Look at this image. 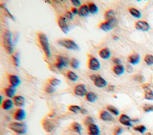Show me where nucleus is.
<instances>
[{"mask_svg":"<svg viewBox=\"0 0 153 135\" xmlns=\"http://www.w3.org/2000/svg\"><path fill=\"white\" fill-rule=\"evenodd\" d=\"M3 44L6 51L9 54H12L13 52V47L12 42V34L10 31L6 30L3 35Z\"/></svg>","mask_w":153,"mask_h":135,"instance_id":"1","label":"nucleus"},{"mask_svg":"<svg viewBox=\"0 0 153 135\" xmlns=\"http://www.w3.org/2000/svg\"><path fill=\"white\" fill-rule=\"evenodd\" d=\"M8 128L19 134H24L27 132L28 127L26 124L20 122H12L8 125Z\"/></svg>","mask_w":153,"mask_h":135,"instance_id":"2","label":"nucleus"},{"mask_svg":"<svg viewBox=\"0 0 153 135\" xmlns=\"http://www.w3.org/2000/svg\"><path fill=\"white\" fill-rule=\"evenodd\" d=\"M39 42L41 45V46L45 52L46 56L47 58H49L51 56V51L49 47V43L48 41V38L45 34L43 33H39L38 35Z\"/></svg>","mask_w":153,"mask_h":135,"instance_id":"3","label":"nucleus"},{"mask_svg":"<svg viewBox=\"0 0 153 135\" xmlns=\"http://www.w3.org/2000/svg\"><path fill=\"white\" fill-rule=\"evenodd\" d=\"M58 44L61 46L63 47L70 50L78 51L80 50L78 45L74 41L71 39H62L58 41Z\"/></svg>","mask_w":153,"mask_h":135,"instance_id":"4","label":"nucleus"},{"mask_svg":"<svg viewBox=\"0 0 153 135\" xmlns=\"http://www.w3.org/2000/svg\"><path fill=\"white\" fill-rule=\"evenodd\" d=\"M117 25V20L116 19H113L110 20H106L105 21L102 22L99 25V28L101 29L105 32H108L114 28Z\"/></svg>","mask_w":153,"mask_h":135,"instance_id":"5","label":"nucleus"},{"mask_svg":"<svg viewBox=\"0 0 153 135\" xmlns=\"http://www.w3.org/2000/svg\"><path fill=\"white\" fill-rule=\"evenodd\" d=\"M56 60L57 63L55 64V66L59 70L62 69L63 67H68L70 64L69 60L67 58L61 55L57 56Z\"/></svg>","mask_w":153,"mask_h":135,"instance_id":"6","label":"nucleus"},{"mask_svg":"<svg viewBox=\"0 0 153 135\" xmlns=\"http://www.w3.org/2000/svg\"><path fill=\"white\" fill-rule=\"evenodd\" d=\"M88 67L90 70L93 71H97L101 68V64L97 59L93 57H91L89 59Z\"/></svg>","mask_w":153,"mask_h":135,"instance_id":"7","label":"nucleus"},{"mask_svg":"<svg viewBox=\"0 0 153 135\" xmlns=\"http://www.w3.org/2000/svg\"><path fill=\"white\" fill-rule=\"evenodd\" d=\"M135 27L137 30H141L143 32H148L151 29L149 24L146 21L144 20L137 21L135 23Z\"/></svg>","mask_w":153,"mask_h":135,"instance_id":"8","label":"nucleus"},{"mask_svg":"<svg viewBox=\"0 0 153 135\" xmlns=\"http://www.w3.org/2000/svg\"><path fill=\"white\" fill-rule=\"evenodd\" d=\"M74 94L79 96H86L87 94V89L86 86L83 84H79L75 86L74 90Z\"/></svg>","mask_w":153,"mask_h":135,"instance_id":"9","label":"nucleus"},{"mask_svg":"<svg viewBox=\"0 0 153 135\" xmlns=\"http://www.w3.org/2000/svg\"><path fill=\"white\" fill-rule=\"evenodd\" d=\"M26 114L24 110L18 108L16 110L13 114V118L17 121H22L26 118Z\"/></svg>","mask_w":153,"mask_h":135,"instance_id":"10","label":"nucleus"},{"mask_svg":"<svg viewBox=\"0 0 153 135\" xmlns=\"http://www.w3.org/2000/svg\"><path fill=\"white\" fill-rule=\"evenodd\" d=\"M58 25L61 30L65 33H68L70 29L67 23V19L65 17H60L58 19Z\"/></svg>","mask_w":153,"mask_h":135,"instance_id":"11","label":"nucleus"},{"mask_svg":"<svg viewBox=\"0 0 153 135\" xmlns=\"http://www.w3.org/2000/svg\"><path fill=\"white\" fill-rule=\"evenodd\" d=\"M118 120H119V122L121 124H122V125L124 126H128V127H131L132 126V120L126 114H122L120 115Z\"/></svg>","mask_w":153,"mask_h":135,"instance_id":"12","label":"nucleus"},{"mask_svg":"<svg viewBox=\"0 0 153 135\" xmlns=\"http://www.w3.org/2000/svg\"><path fill=\"white\" fill-rule=\"evenodd\" d=\"M143 87L144 90V98L147 100L152 101L153 100V92L150 88L148 85H144Z\"/></svg>","mask_w":153,"mask_h":135,"instance_id":"13","label":"nucleus"},{"mask_svg":"<svg viewBox=\"0 0 153 135\" xmlns=\"http://www.w3.org/2000/svg\"><path fill=\"white\" fill-rule=\"evenodd\" d=\"M42 127L46 132L50 133L54 129V126L49 120L47 119H44L42 121Z\"/></svg>","mask_w":153,"mask_h":135,"instance_id":"14","label":"nucleus"},{"mask_svg":"<svg viewBox=\"0 0 153 135\" xmlns=\"http://www.w3.org/2000/svg\"><path fill=\"white\" fill-rule=\"evenodd\" d=\"M94 85L99 88H103L106 86L107 82L101 76L98 75L96 79L93 81Z\"/></svg>","mask_w":153,"mask_h":135,"instance_id":"15","label":"nucleus"},{"mask_svg":"<svg viewBox=\"0 0 153 135\" xmlns=\"http://www.w3.org/2000/svg\"><path fill=\"white\" fill-rule=\"evenodd\" d=\"M14 104L17 107H23L25 103V99L24 96L21 95H16L13 98Z\"/></svg>","mask_w":153,"mask_h":135,"instance_id":"16","label":"nucleus"},{"mask_svg":"<svg viewBox=\"0 0 153 135\" xmlns=\"http://www.w3.org/2000/svg\"><path fill=\"white\" fill-rule=\"evenodd\" d=\"M8 81L10 85L14 87L18 86L20 83V81L19 77L13 74H10L8 76Z\"/></svg>","mask_w":153,"mask_h":135,"instance_id":"17","label":"nucleus"},{"mask_svg":"<svg viewBox=\"0 0 153 135\" xmlns=\"http://www.w3.org/2000/svg\"><path fill=\"white\" fill-rule=\"evenodd\" d=\"M100 129L95 124H92L88 126V133L89 135H99Z\"/></svg>","mask_w":153,"mask_h":135,"instance_id":"18","label":"nucleus"},{"mask_svg":"<svg viewBox=\"0 0 153 135\" xmlns=\"http://www.w3.org/2000/svg\"><path fill=\"white\" fill-rule=\"evenodd\" d=\"M90 13L88 6L86 4L82 5L79 10V14L81 17H87L88 16Z\"/></svg>","mask_w":153,"mask_h":135,"instance_id":"19","label":"nucleus"},{"mask_svg":"<svg viewBox=\"0 0 153 135\" xmlns=\"http://www.w3.org/2000/svg\"><path fill=\"white\" fill-rule=\"evenodd\" d=\"M99 118L104 121H111L113 120V116L106 111H102L100 112Z\"/></svg>","mask_w":153,"mask_h":135,"instance_id":"20","label":"nucleus"},{"mask_svg":"<svg viewBox=\"0 0 153 135\" xmlns=\"http://www.w3.org/2000/svg\"><path fill=\"white\" fill-rule=\"evenodd\" d=\"M129 62L133 65H136L138 64L140 61V55L137 53H134L129 55L128 58Z\"/></svg>","mask_w":153,"mask_h":135,"instance_id":"21","label":"nucleus"},{"mask_svg":"<svg viewBox=\"0 0 153 135\" xmlns=\"http://www.w3.org/2000/svg\"><path fill=\"white\" fill-rule=\"evenodd\" d=\"M99 55L102 59L106 60L111 57V51L108 48H104L99 51Z\"/></svg>","mask_w":153,"mask_h":135,"instance_id":"22","label":"nucleus"},{"mask_svg":"<svg viewBox=\"0 0 153 135\" xmlns=\"http://www.w3.org/2000/svg\"><path fill=\"white\" fill-rule=\"evenodd\" d=\"M113 71L116 75L120 76V75H122L124 73L125 69H124V67L123 65L118 64L113 67Z\"/></svg>","mask_w":153,"mask_h":135,"instance_id":"23","label":"nucleus"},{"mask_svg":"<svg viewBox=\"0 0 153 135\" xmlns=\"http://www.w3.org/2000/svg\"><path fill=\"white\" fill-rule=\"evenodd\" d=\"M15 92H16V87H14L12 85L9 86L8 87L5 89L6 95L10 98H12L15 97L14 96H15Z\"/></svg>","mask_w":153,"mask_h":135,"instance_id":"24","label":"nucleus"},{"mask_svg":"<svg viewBox=\"0 0 153 135\" xmlns=\"http://www.w3.org/2000/svg\"><path fill=\"white\" fill-rule=\"evenodd\" d=\"M13 104L14 103L12 100L10 99H7L3 101V103H1V107L4 110H9L12 108Z\"/></svg>","mask_w":153,"mask_h":135,"instance_id":"25","label":"nucleus"},{"mask_svg":"<svg viewBox=\"0 0 153 135\" xmlns=\"http://www.w3.org/2000/svg\"><path fill=\"white\" fill-rule=\"evenodd\" d=\"M97 98V96L96 94L92 92H87L86 95V99L90 103H95Z\"/></svg>","mask_w":153,"mask_h":135,"instance_id":"26","label":"nucleus"},{"mask_svg":"<svg viewBox=\"0 0 153 135\" xmlns=\"http://www.w3.org/2000/svg\"><path fill=\"white\" fill-rule=\"evenodd\" d=\"M129 13L131 14V15L133 16L134 17L137 18V19H139L141 17V13H140L139 11L138 10H137L134 7H130L129 9Z\"/></svg>","mask_w":153,"mask_h":135,"instance_id":"27","label":"nucleus"},{"mask_svg":"<svg viewBox=\"0 0 153 135\" xmlns=\"http://www.w3.org/2000/svg\"><path fill=\"white\" fill-rule=\"evenodd\" d=\"M72 130L74 131L76 133H78L79 134H81V130H82V127L80 125V124L77 122H74L72 124Z\"/></svg>","mask_w":153,"mask_h":135,"instance_id":"28","label":"nucleus"},{"mask_svg":"<svg viewBox=\"0 0 153 135\" xmlns=\"http://www.w3.org/2000/svg\"><path fill=\"white\" fill-rule=\"evenodd\" d=\"M105 18L106 20H112L115 19V12L112 10H108L105 13Z\"/></svg>","mask_w":153,"mask_h":135,"instance_id":"29","label":"nucleus"},{"mask_svg":"<svg viewBox=\"0 0 153 135\" xmlns=\"http://www.w3.org/2000/svg\"><path fill=\"white\" fill-rule=\"evenodd\" d=\"M106 108L107 110L110 111V112H111L112 114H113L114 115L117 116L120 114V111L119 110L115 107H114L113 105H109L106 107Z\"/></svg>","mask_w":153,"mask_h":135,"instance_id":"30","label":"nucleus"},{"mask_svg":"<svg viewBox=\"0 0 153 135\" xmlns=\"http://www.w3.org/2000/svg\"><path fill=\"white\" fill-rule=\"evenodd\" d=\"M68 110L72 112H74V113H79V112H81L82 110V108H81L79 105H71L68 107Z\"/></svg>","mask_w":153,"mask_h":135,"instance_id":"31","label":"nucleus"},{"mask_svg":"<svg viewBox=\"0 0 153 135\" xmlns=\"http://www.w3.org/2000/svg\"><path fill=\"white\" fill-rule=\"evenodd\" d=\"M88 7H89V9L90 13L96 14L97 13L98 8L95 3H89V4L88 5Z\"/></svg>","mask_w":153,"mask_h":135,"instance_id":"32","label":"nucleus"},{"mask_svg":"<svg viewBox=\"0 0 153 135\" xmlns=\"http://www.w3.org/2000/svg\"><path fill=\"white\" fill-rule=\"evenodd\" d=\"M67 77L71 81L75 82L78 80V76L76 75L74 72L72 71H70L67 73Z\"/></svg>","mask_w":153,"mask_h":135,"instance_id":"33","label":"nucleus"},{"mask_svg":"<svg viewBox=\"0 0 153 135\" xmlns=\"http://www.w3.org/2000/svg\"><path fill=\"white\" fill-rule=\"evenodd\" d=\"M144 61L148 65H153V55L151 54H147L144 57Z\"/></svg>","mask_w":153,"mask_h":135,"instance_id":"34","label":"nucleus"},{"mask_svg":"<svg viewBox=\"0 0 153 135\" xmlns=\"http://www.w3.org/2000/svg\"><path fill=\"white\" fill-rule=\"evenodd\" d=\"M49 82L50 85H51L53 86H56L58 85H59L61 83V81L56 78H51L49 79Z\"/></svg>","mask_w":153,"mask_h":135,"instance_id":"35","label":"nucleus"},{"mask_svg":"<svg viewBox=\"0 0 153 135\" xmlns=\"http://www.w3.org/2000/svg\"><path fill=\"white\" fill-rule=\"evenodd\" d=\"M143 109L145 112H153V105L145 104L143 106Z\"/></svg>","mask_w":153,"mask_h":135,"instance_id":"36","label":"nucleus"},{"mask_svg":"<svg viewBox=\"0 0 153 135\" xmlns=\"http://www.w3.org/2000/svg\"><path fill=\"white\" fill-rule=\"evenodd\" d=\"M79 65H80V63L78 60H76V59H74V58L72 59L71 61V65L73 69H78L79 67Z\"/></svg>","mask_w":153,"mask_h":135,"instance_id":"37","label":"nucleus"},{"mask_svg":"<svg viewBox=\"0 0 153 135\" xmlns=\"http://www.w3.org/2000/svg\"><path fill=\"white\" fill-rule=\"evenodd\" d=\"M134 129L136 132H138L141 133H144L147 130V127L144 125H139L134 127Z\"/></svg>","mask_w":153,"mask_h":135,"instance_id":"38","label":"nucleus"},{"mask_svg":"<svg viewBox=\"0 0 153 135\" xmlns=\"http://www.w3.org/2000/svg\"><path fill=\"white\" fill-rule=\"evenodd\" d=\"M0 7H1V8L2 9H3V10H4V11L5 13L7 14V16L8 17H9L10 18H11V19H12V20H15V18H14V17L13 16V15L10 13V12H9V10H8V9H7V8L6 7V6H5L4 4H1V6H0Z\"/></svg>","mask_w":153,"mask_h":135,"instance_id":"39","label":"nucleus"},{"mask_svg":"<svg viewBox=\"0 0 153 135\" xmlns=\"http://www.w3.org/2000/svg\"><path fill=\"white\" fill-rule=\"evenodd\" d=\"M45 91L46 93L53 94L55 92V89H54V87L53 86H51V85H48L45 87Z\"/></svg>","mask_w":153,"mask_h":135,"instance_id":"40","label":"nucleus"},{"mask_svg":"<svg viewBox=\"0 0 153 135\" xmlns=\"http://www.w3.org/2000/svg\"><path fill=\"white\" fill-rule=\"evenodd\" d=\"M84 124L86 126H89L92 124H94V120L91 117H87L84 120Z\"/></svg>","mask_w":153,"mask_h":135,"instance_id":"41","label":"nucleus"},{"mask_svg":"<svg viewBox=\"0 0 153 135\" xmlns=\"http://www.w3.org/2000/svg\"><path fill=\"white\" fill-rule=\"evenodd\" d=\"M12 59L14 64L18 67L19 65V56L17 54H15L14 55L12 56Z\"/></svg>","mask_w":153,"mask_h":135,"instance_id":"42","label":"nucleus"},{"mask_svg":"<svg viewBox=\"0 0 153 135\" xmlns=\"http://www.w3.org/2000/svg\"><path fill=\"white\" fill-rule=\"evenodd\" d=\"M134 79H135V81H136L139 82H143L145 81V77H144L143 75L139 74V75H136V76H135V77H134Z\"/></svg>","mask_w":153,"mask_h":135,"instance_id":"43","label":"nucleus"},{"mask_svg":"<svg viewBox=\"0 0 153 135\" xmlns=\"http://www.w3.org/2000/svg\"><path fill=\"white\" fill-rule=\"evenodd\" d=\"M122 132H123V129L122 127H118L115 129L114 132V135H120Z\"/></svg>","mask_w":153,"mask_h":135,"instance_id":"44","label":"nucleus"},{"mask_svg":"<svg viewBox=\"0 0 153 135\" xmlns=\"http://www.w3.org/2000/svg\"><path fill=\"white\" fill-rule=\"evenodd\" d=\"M71 3L76 7H78L81 6V2L79 1V0H72Z\"/></svg>","mask_w":153,"mask_h":135,"instance_id":"45","label":"nucleus"},{"mask_svg":"<svg viewBox=\"0 0 153 135\" xmlns=\"http://www.w3.org/2000/svg\"><path fill=\"white\" fill-rule=\"evenodd\" d=\"M72 17H73V16H72V14L71 12H67L66 13H65V18L68 19V20H71L72 19Z\"/></svg>","mask_w":153,"mask_h":135,"instance_id":"46","label":"nucleus"},{"mask_svg":"<svg viewBox=\"0 0 153 135\" xmlns=\"http://www.w3.org/2000/svg\"><path fill=\"white\" fill-rule=\"evenodd\" d=\"M71 13H72L74 14H79V10L75 7H72L71 8Z\"/></svg>","mask_w":153,"mask_h":135,"instance_id":"47","label":"nucleus"},{"mask_svg":"<svg viewBox=\"0 0 153 135\" xmlns=\"http://www.w3.org/2000/svg\"><path fill=\"white\" fill-rule=\"evenodd\" d=\"M126 70L127 71V72L129 73H132V71H133V68H132V67L130 65H128L126 67Z\"/></svg>","mask_w":153,"mask_h":135,"instance_id":"48","label":"nucleus"},{"mask_svg":"<svg viewBox=\"0 0 153 135\" xmlns=\"http://www.w3.org/2000/svg\"><path fill=\"white\" fill-rule=\"evenodd\" d=\"M113 62L116 64V65H118V64H121V60H120L119 59H113Z\"/></svg>","mask_w":153,"mask_h":135,"instance_id":"49","label":"nucleus"},{"mask_svg":"<svg viewBox=\"0 0 153 135\" xmlns=\"http://www.w3.org/2000/svg\"><path fill=\"white\" fill-rule=\"evenodd\" d=\"M97 76H98V75H97V74H93V75L90 76V79H91L92 81H94L96 79V77H97Z\"/></svg>","mask_w":153,"mask_h":135,"instance_id":"50","label":"nucleus"},{"mask_svg":"<svg viewBox=\"0 0 153 135\" xmlns=\"http://www.w3.org/2000/svg\"><path fill=\"white\" fill-rule=\"evenodd\" d=\"M115 89V86L114 85H110L108 87V90L110 91H113Z\"/></svg>","mask_w":153,"mask_h":135,"instance_id":"51","label":"nucleus"},{"mask_svg":"<svg viewBox=\"0 0 153 135\" xmlns=\"http://www.w3.org/2000/svg\"><path fill=\"white\" fill-rule=\"evenodd\" d=\"M113 39H114V40H115V41H117V40L119 39V38H118V37L117 36H114V37H113Z\"/></svg>","mask_w":153,"mask_h":135,"instance_id":"52","label":"nucleus"},{"mask_svg":"<svg viewBox=\"0 0 153 135\" xmlns=\"http://www.w3.org/2000/svg\"><path fill=\"white\" fill-rule=\"evenodd\" d=\"M147 135H151V134H150V133H148Z\"/></svg>","mask_w":153,"mask_h":135,"instance_id":"53","label":"nucleus"}]
</instances>
